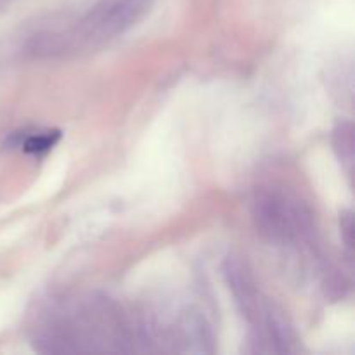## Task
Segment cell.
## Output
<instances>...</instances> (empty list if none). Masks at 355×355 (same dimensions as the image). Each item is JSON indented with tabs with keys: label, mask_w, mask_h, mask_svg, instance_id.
Here are the masks:
<instances>
[{
	"label": "cell",
	"mask_w": 355,
	"mask_h": 355,
	"mask_svg": "<svg viewBox=\"0 0 355 355\" xmlns=\"http://www.w3.org/2000/svg\"><path fill=\"white\" fill-rule=\"evenodd\" d=\"M61 139V132L59 130H23V132H12L7 137L6 146L10 149H21L26 155L40 156L51 151Z\"/></svg>",
	"instance_id": "5"
},
{
	"label": "cell",
	"mask_w": 355,
	"mask_h": 355,
	"mask_svg": "<svg viewBox=\"0 0 355 355\" xmlns=\"http://www.w3.org/2000/svg\"><path fill=\"white\" fill-rule=\"evenodd\" d=\"M253 218L260 234L284 246H312L315 225L300 198L283 189L260 191L253 200Z\"/></svg>",
	"instance_id": "4"
},
{
	"label": "cell",
	"mask_w": 355,
	"mask_h": 355,
	"mask_svg": "<svg viewBox=\"0 0 355 355\" xmlns=\"http://www.w3.org/2000/svg\"><path fill=\"white\" fill-rule=\"evenodd\" d=\"M333 146L345 165V170L349 175H352L354 168V127L352 123H342L338 125L335 132H333Z\"/></svg>",
	"instance_id": "6"
},
{
	"label": "cell",
	"mask_w": 355,
	"mask_h": 355,
	"mask_svg": "<svg viewBox=\"0 0 355 355\" xmlns=\"http://www.w3.org/2000/svg\"><path fill=\"white\" fill-rule=\"evenodd\" d=\"M151 3L153 0H104L73 26L35 35L30 51L40 58H64L92 51L127 33L149 12Z\"/></svg>",
	"instance_id": "2"
},
{
	"label": "cell",
	"mask_w": 355,
	"mask_h": 355,
	"mask_svg": "<svg viewBox=\"0 0 355 355\" xmlns=\"http://www.w3.org/2000/svg\"><path fill=\"white\" fill-rule=\"evenodd\" d=\"M224 276L236 305L253 329L257 352H290L293 333L283 312L260 291L255 277L239 259H227Z\"/></svg>",
	"instance_id": "3"
},
{
	"label": "cell",
	"mask_w": 355,
	"mask_h": 355,
	"mask_svg": "<svg viewBox=\"0 0 355 355\" xmlns=\"http://www.w3.org/2000/svg\"><path fill=\"white\" fill-rule=\"evenodd\" d=\"M340 229H342V238L345 243L349 253H352L354 246V218L350 211H343L342 220H340Z\"/></svg>",
	"instance_id": "7"
},
{
	"label": "cell",
	"mask_w": 355,
	"mask_h": 355,
	"mask_svg": "<svg viewBox=\"0 0 355 355\" xmlns=\"http://www.w3.org/2000/svg\"><path fill=\"white\" fill-rule=\"evenodd\" d=\"M139 338L121 309L104 297L58 304L35 328L40 352H111L132 350Z\"/></svg>",
	"instance_id": "1"
}]
</instances>
